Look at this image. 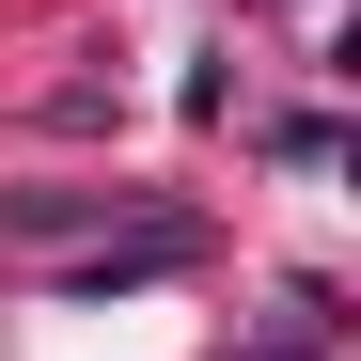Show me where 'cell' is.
<instances>
[{"label": "cell", "instance_id": "cell-1", "mask_svg": "<svg viewBox=\"0 0 361 361\" xmlns=\"http://www.w3.org/2000/svg\"><path fill=\"white\" fill-rule=\"evenodd\" d=\"M189 252H204V235H189V220H142V235H126V252H79L63 283H79V298H110V283H157V267H189Z\"/></svg>", "mask_w": 361, "mask_h": 361}]
</instances>
